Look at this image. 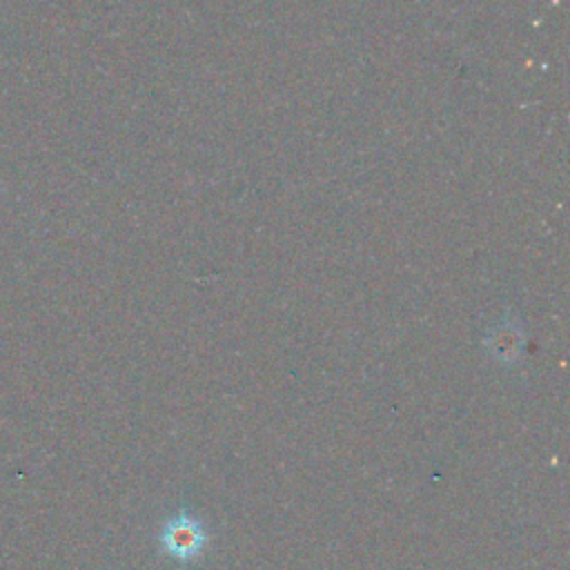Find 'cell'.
I'll list each match as a JSON object with an SVG mask.
<instances>
[{"label": "cell", "mask_w": 570, "mask_h": 570, "mask_svg": "<svg viewBox=\"0 0 570 570\" xmlns=\"http://www.w3.org/2000/svg\"><path fill=\"white\" fill-rule=\"evenodd\" d=\"M158 541L167 557L187 563L203 554L205 546L209 543V534L194 514L178 512L163 523Z\"/></svg>", "instance_id": "1"}]
</instances>
